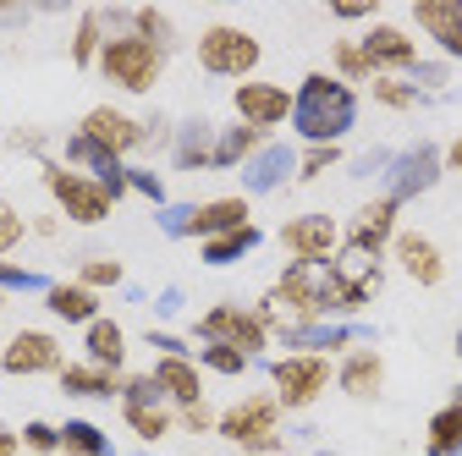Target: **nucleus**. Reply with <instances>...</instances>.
I'll use <instances>...</instances> for the list:
<instances>
[{
    "label": "nucleus",
    "mask_w": 462,
    "mask_h": 456,
    "mask_svg": "<svg viewBox=\"0 0 462 456\" xmlns=\"http://www.w3.org/2000/svg\"><path fill=\"white\" fill-rule=\"evenodd\" d=\"M83 138H94L99 149H110L116 160L122 154H133V149H143V122L138 116H127V110H116V105H94L88 116H83V127H78Z\"/></svg>",
    "instance_id": "17"
},
{
    "label": "nucleus",
    "mask_w": 462,
    "mask_h": 456,
    "mask_svg": "<svg viewBox=\"0 0 462 456\" xmlns=\"http://www.w3.org/2000/svg\"><path fill=\"white\" fill-rule=\"evenodd\" d=\"M55 379H61L67 396H88V402H116L122 396V374H110L99 363H67Z\"/></svg>",
    "instance_id": "28"
},
{
    "label": "nucleus",
    "mask_w": 462,
    "mask_h": 456,
    "mask_svg": "<svg viewBox=\"0 0 462 456\" xmlns=\"http://www.w3.org/2000/svg\"><path fill=\"white\" fill-rule=\"evenodd\" d=\"M457 352H462V330H457Z\"/></svg>",
    "instance_id": "57"
},
{
    "label": "nucleus",
    "mask_w": 462,
    "mask_h": 456,
    "mask_svg": "<svg viewBox=\"0 0 462 456\" xmlns=\"http://www.w3.org/2000/svg\"><path fill=\"white\" fill-rule=\"evenodd\" d=\"M358 127V88H346L336 72H309L292 94V132L309 149L341 143Z\"/></svg>",
    "instance_id": "1"
},
{
    "label": "nucleus",
    "mask_w": 462,
    "mask_h": 456,
    "mask_svg": "<svg viewBox=\"0 0 462 456\" xmlns=\"http://www.w3.org/2000/svg\"><path fill=\"white\" fill-rule=\"evenodd\" d=\"M28 232H39V237H55V232H61V220H55V214H39V220L28 225Z\"/></svg>",
    "instance_id": "52"
},
{
    "label": "nucleus",
    "mask_w": 462,
    "mask_h": 456,
    "mask_svg": "<svg viewBox=\"0 0 462 456\" xmlns=\"http://www.w3.org/2000/svg\"><path fill=\"white\" fill-rule=\"evenodd\" d=\"M154 308H160V314L171 319V314H177V308H182V292H177V287H171V292H160V303H154Z\"/></svg>",
    "instance_id": "51"
},
{
    "label": "nucleus",
    "mask_w": 462,
    "mask_h": 456,
    "mask_svg": "<svg viewBox=\"0 0 462 456\" xmlns=\"http://www.w3.org/2000/svg\"><path fill=\"white\" fill-rule=\"evenodd\" d=\"M259 55H264V44H259L248 28L215 23V28L199 33V67H204L209 78H237V83H248V72L259 67Z\"/></svg>",
    "instance_id": "6"
},
{
    "label": "nucleus",
    "mask_w": 462,
    "mask_h": 456,
    "mask_svg": "<svg viewBox=\"0 0 462 456\" xmlns=\"http://www.w3.org/2000/svg\"><path fill=\"white\" fill-rule=\"evenodd\" d=\"M292 177H298V149H292V143H264V149L243 165V187L259 193V198H264V193H281Z\"/></svg>",
    "instance_id": "19"
},
{
    "label": "nucleus",
    "mask_w": 462,
    "mask_h": 456,
    "mask_svg": "<svg viewBox=\"0 0 462 456\" xmlns=\"http://www.w3.org/2000/svg\"><path fill=\"white\" fill-rule=\"evenodd\" d=\"M122 418L143 445H160L171 434V424H177V413H171V402L160 396L154 374H127L122 379Z\"/></svg>",
    "instance_id": "9"
},
{
    "label": "nucleus",
    "mask_w": 462,
    "mask_h": 456,
    "mask_svg": "<svg viewBox=\"0 0 462 456\" xmlns=\"http://www.w3.org/2000/svg\"><path fill=\"white\" fill-rule=\"evenodd\" d=\"M122 280H127V269L116 264V259H83V264H78V287H88V292L122 287Z\"/></svg>",
    "instance_id": "38"
},
{
    "label": "nucleus",
    "mask_w": 462,
    "mask_h": 456,
    "mask_svg": "<svg viewBox=\"0 0 462 456\" xmlns=\"http://www.w3.org/2000/svg\"><path fill=\"white\" fill-rule=\"evenodd\" d=\"M61 456H116V451H110V440H105L99 424L67 418V424H61Z\"/></svg>",
    "instance_id": "32"
},
{
    "label": "nucleus",
    "mask_w": 462,
    "mask_h": 456,
    "mask_svg": "<svg viewBox=\"0 0 462 456\" xmlns=\"http://www.w3.org/2000/svg\"><path fill=\"white\" fill-rule=\"evenodd\" d=\"M440 149L435 143H413V149H402V154H391V165H385V198L391 204H408V198H424L435 182H440Z\"/></svg>",
    "instance_id": "10"
},
{
    "label": "nucleus",
    "mask_w": 462,
    "mask_h": 456,
    "mask_svg": "<svg viewBox=\"0 0 462 456\" xmlns=\"http://www.w3.org/2000/svg\"><path fill=\"white\" fill-rule=\"evenodd\" d=\"M23 17H28V12H6V6H0V28H17Z\"/></svg>",
    "instance_id": "55"
},
{
    "label": "nucleus",
    "mask_w": 462,
    "mask_h": 456,
    "mask_svg": "<svg viewBox=\"0 0 462 456\" xmlns=\"http://www.w3.org/2000/svg\"><path fill=\"white\" fill-rule=\"evenodd\" d=\"M451 402H462V385H457V390H451Z\"/></svg>",
    "instance_id": "56"
},
{
    "label": "nucleus",
    "mask_w": 462,
    "mask_h": 456,
    "mask_svg": "<svg viewBox=\"0 0 462 456\" xmlns=\"http://www.w3.org/2000/svg\"><path fill=\"white\" fill-rule=\"evenodd\" d=\"M330 12L341 23H353V17H374V0H330Z\"/></svg>",
    "instance_id": "48"
},
{
    "label": "nucleus",
    "mask_w": 462,
    "mask_h": 456,
    "mask_svg": "<svg viewBox=\"0 0 462 456\" xmlns=\"http://www.w3.org/2000/svg\"><path fill=\"white\" fill-rule=\"evenodd\" d=\"M275 424H281V402H275V396H243V402H231L215 418L220 440H231V445L248 451V456H275L281 451Z\"/></svg>",
    "instance_id": "5"
},
{
    "label": "nucleus",
    "mask_w": 462,
    "mask_h": 456,
    "mask_svg": "<svg viewBox=\"0 0 462 456\" xmlns=\"http://www.w3.org/2000/svg\"><path fill=\"white\" fill-rule=\"evenodd\" d=\"M0 308H6V292H0Z\"/></svg>",
    "instance_id": "58"
},
{
    "label": "nucleus",
    "mask_w": 462,
    "mask_h": 456,
    "mask_svg": "<svg viewBox=\"0 0 462 456\" xmlns=\"http://www.w3.org/2000/svg\"><path fill=\"white\" fill-rule=\"evenodd\" d=\"M154 220H160L165 237H188V232H193V204H165Z\"/></svg>",
    "instance_id": "44"
},
{
    "label": "nucleus",
    "mask_w": 462,
    "mask_h": 456,
    "mask_svg": "<svg viewBox=\"0 0 462 456\" xmlns=\"http://www.w3.org/2000/svg\"><path fill=\"white\" fill-rule=\"evenodd\" d=\"M358 44L369 55L374 78H396V72H413L419 67V44L408 39V28H396V23H374Z\"/></svg>",
    "instance_id": "14"
},
{
    "label": "nucleus",
    "mask_w": 462,
    "mask_h": 456,
    "mask_svg": "<svg viewBox=\"0 0 462 456\" xmlns=\"http://www.w3.org/2000/svg\"><path fill=\"white\" fill-rule=\"evenodd\" d=\"M237 225H248V193H226V198L193 204V232H188V237L209 242V237H226V232H237Z\"/></svg>",
    "instance_id": "24"
},
{
    "label": "nucleus",
    "mask_w": 462,
    "mask_h": 456,
    "mask_svg": "<svg viewBox=\"0 0 462 456\" xmlns=\"http://www.w3.org/2000/svg\"><path fill=\"white\" fill-rule=\"evenodd\" d=\"M446 78H451V67L446 61H419L413 72H408V83L424 94V88H446Z\"/></svg>",
    "instance_id": "45"
},
{
    "label": "nucleus",
    "mask_w": 462,
    "mask_h": 456,
    "mask_svg": "<svg viewBox=\"0 0 462 456\" xmlns=\"http://www.w3.org/2000/svg\"><path fill=\"white\" fill-rule=\"evenodd\" d=\"M127 193H143L154 209H165V182L160 170H143V165H127Z\"/></svg>",
    "instance_id": "42"
},
{
    "label": "nucleus",
    "mask_w": 462,
    "mask_h": 456,
    "mask_svg": "<svg viewBox=\"0 0 462 456\" xmlns=\"http://www.w3.org/2000/svg\"><path fill=\"white\" fill-rule=\"evenodd\" d=\"M28 237V220L17 214V204H6V198H0V259H6L17 242Z\"/></svg>",
    "instance_id": "43"
},
{
    "label": "nucleus",
    "mask_w": 462,
    "mask_h": 456,
    "mask_svg": "<svg viewBox=\"0 0 462 456\" xmlns=\"http://www.w3.org/2000/svg\"><path fill=\"white\" fill-rule=\"evenodd\" d=\"M55 280H44L39 269H23V264H6L0 259V292H50Z\"/></svg>",
    "instance_id": "40"
},
{
    "label": "nucleus",
    "mask_w": 462,
    "mask_h": 456,
    "mask_svg": "<svg viewBox=\"0 0 462 456\" xmlns=\"http://www.w3.org/2000/svg\"><path fill=\"white\" fill-rule=\"evenodd\" d=\"M330 379H336L330 358H314V352H286L281 363H270V385H275L270 396L281 402V413H286V407H292V413L314 407Z\"/></svg>",
    "instance_id": "7"
},
{
    "label": "nucleus",
    "mask_w": 462,
    "mask_h": 456,
    "mask_svg": "<svg viewBox=\"0 0 462 456\" xmlns=\"http://www.w3.org/2000/svg\"><path fill=\"white\" fill-rule=\"evenodd\" d=\"M193 363H204L209 374H226V379H237V374H248V363H254V358H243L237 347H220V341H204Z\"/></svg>",
    "instance_id": "35"
},
{
    "label": "nucleus",
    "mask_w": 462,
    "mask_h": 456,
    "mask_svg": "<svg viewBox=\"0 0 462 456\" xmlns=\"http://www.w3.org/2000/svg\"><path fill=\"white\" fill-rule=\"evenodd\" d=\"M177 424H182L188 434H209V429H215V413L199 402V407H182V413H177Z\"/></svg>",
    "instance_id": "47"
},
{
    "label": "nucleus",
    "mask_w": 462,
    "mask_h": 456,
    "mask_svg": "<svg viewBox=\"0 0 462 456\" xmlns=\"http://www.w3.org/2000/svg\"><path fill=\"white\" fill-rule=\"evenodd\" d=\"M12 149H23V154H39V149H44V132H33V127H17V132H12Z\"/></svg>",
    "instance_id": "49"
},
{
    "label": "nucleus",
    "mask_w": 462,
    "mask_h": 456,
    "mask_svg": "<svg viewBox=\"0 0 462 456\" xmlns=\"http://www.w3.org/2000/svg\"><path fill=\"white\" fill-rule=\"evenodd\" d=\"M385 165H391V149H369L353 170H358V177H369V170H385Z\"/></svg>",
    "instance_id": "50"
},
{
    "label": "nucleus",
    "mask_w": 462,
    "mask_h": 456,
    "mask_svg": "<svg viewBox=\"0 0 462 456\" xmlns=\"http://www.w3.org/2000/svg\"><path fill=\"white\" fill-rule=\"evenodd\" d=\"M281 248L292 259H336L341 248V225L330 214H292L281 225Z\"/></svg>",
    "instance_id": "16"
},
{
    "label": "nucleus",
    "mask_w": 462,
    "mask_h": 456,
    "mask_svg": "<svg viewBox=\"0 0 462 456\" xmlns=\"http://www.w3.org/2000/svg\"><path fill=\"white\" fill-rule=\"evenodd\" d=\"M215 132L220 127H209L204 116L182 122L177 132H171V165H177V170H204L209 165V149H215Z\"/></svg>",
    "instance_id": "26"
},
{
    "label": "nucleus",
    "mask_w": 462,
    "mask_h": 456,
    "mask_svg": "<svg viewBox=\"0 0 462 456\" xmlns=\"http://www.w3.org/2000/svg\"><path fill=\"white\" fill-rule=\"evenodd\" d=\"M44 308L61 319V324H94L99 319V292H88V287H78V280H55V287L44 292Z\"/></svg>",
    "instance_id": "25"
},
{
    "label": "nucleus",
    "mask_w": 462,
    "mask_h": 456,
    "mask_svg": "<svg viewBox=\"0 0 462 456\" xmlns=\"http://www.w3.org/2000/svg\"><path fill=\"white\" fill-rule=\"evenodd\" d=\"M83 352H88V363H99V369H110V374H122V363H127V330L99 314V319L83 330Z\"/></svg>",
    "instance_id": "27"
},
{
    "label": "nucleus",
    "mask_w": 462,
    "mask_h": 456,
    "mask_svg": "<svg viewBox=\"0 0 462 456\" xmlns=\"http://www.w3.org/2000/svg\"><path fill=\"white\" fill-rule=\"evenodd\" d=\"M99 50H105L99 12H83L78 28H72V67H99Z\"/></svg>",
    "instance_id": "34"
},
{
    "label": "nucleus",
    "mask_w": 462,
    "mask_h": 456,
    "mask_svg": "<svg viewBox=\"0 0 462 456\" xmlns=\"http://www.w3.org/2000/svg\"><path fill=\"white\" fill-rule=\"evenodd\" d=\"M396 214H402V204H391L385 193L369 198L353 220H346L341 242H346V248H364V253H385V248L396 242Z\"/></svg>",
    "instance_id": "15"
},
{
    "label": "nucleus",
    "mask_w": 462,
    "mask_h": 456,
    "mask_svg": "<svg viewBox=\"0 0 462 456\" xmlns=\"http://www.w3.org/2000/svg\"><path fill=\"white\" fill-rule=\"evenodd\" d=\"M17 451H23V440H17L6 424H0V456H17Z\"/></svg>",
    "instance_id": "53"
},
{
    "label": "nucleus",
    "mask_w": 462,
    "mask_h": 456,
    "mask_svg": "<svg viewBox=\"0 0 462 456\" xmlns=\"http://www.w3.org/2000/svg\"><path fill=\"white\" fill-rule=\"evenodd\" d=\"M369 94H374V105H385V110H413V105L424 99L408 78H374V83H369Z\"/></svg>",
    "instance_id": "37"
},
{
    "label": "nucleus",
    "mask_w": 462,
    "mask_h": 456,
    "mask_svg": "<svg viewBox=\"0 0 462 456\" xmlns=\"http://www.w3.org/2000/svg\"><path fill=\"white\" fill-rule=\"evenodd\" d=\"M424 451H430V456H462V402H446V407L430 418Z\"/></svg>",
    "instance_id": "30"
},
{
    "label": "nucleus",
    "mask_w": 462,
    "mask_h": 456,
    "mask_svg": "<svg viewBox=\"0 0 462 456\" xmlns=\"http://www.w3.org/2000/svg\"><path fill=\"white\" fill-rule=\"evenodd\" d=\"M193 335H199V341H220V347H237L243 358H259V352L270 347L264 319H259L254 308H237V303H215V308H204L199 324H193Z\"/></svg>",
    "instance_id": "8"
},
{
    "label": "nucleus",
    "mask_w": 462,
    "mask_h": 456,
    "mask_svg": "<svg viewBox=\"0 0 462 456\" xmlns=\"http://www.w3.org/2000/svg\"><path fill=\"white\" fill-rule=\"evenodd\" d=\"M413 23L451 55V61H462V0H413Z\"/></svg>",
    "instance_id": "21"
},
{
    "label": "nucleus",
    "mask_w": 462,
    "mask_h": 456,
    "mask_svg": "<svg viewBox=\"0 0 462 456\" xmlns=\"http://www.w3.org/2000/svg\"><path fill=\"white\" fill-rule=\"evenodd\" d=\"M149 347H154L160 358H193V352H188V341H182V335H171V330H149Z\"/></svg>",
    "instance_id": "46"
},
{
    "label": "nucleus",
    "mask_w": 462,
    "mask_h": 456,
    "mask_svg": "<svg viewBox=\"0 0 462 456\" xmlns=\"http://www.w3.org/2000/svg\"><path fill=\"white\" fill-rule=\"evenodd\" d=\"M149 374H154L160 396H165V402L177 407V413L204 402V374H199V363H193V358H160Z\"/></svg>",
    "instance_id": "22"
},
{
    "label": "nucleus",
    "mask_w": 462,
    "mask_h": 456,
    "mask_svg": "<svg viewBox=\"0 0 462 456\" xmlns=\"http://www.w3.org/2000/svg\"><path fill=\"white\" fill-rule=\"evenodd\" d=\"M440 160H446V165H451V170H462V138H457V143H451V149H446V154H440Z\"/></svg>",
    "instance_id": "54"
},
{
    "label": "nucleus",
    "mask_w": 462,
    "mask_h": 456,
    "mask_svg": "<svg viewBox=\"0 0 462 456\" xmlns=\"http://www.w3.org/2000/svg\"><path fill=\"white\" fill-rule=\"evenodd\" d=\"M264 149V132H254V127H243V122H231V127H220L215 132V149H209V170H231V165H248L254 154Z\"/></svg>",
    "instance_id": "29"
},
{
    "label": "nucleus",
    "mask_w": 462,
    "mask_h": 456,
    "mask_svg": "<svg viewBox=\"0 0 462 456\" xmlns=\"http://www.w3.org/2000/svg\"><path fill=\"white\" fill-rule=\"evenodd\" d=\"M396 264H402V275H413L419 287H440L446 280V259H440V248L424 237V232H396Z\"/></svg>",
    "instance_id": "23"
},
{
    "label": "nucleus",
    "mask_w": 462,
    "mask_h": 456,
    "mask_svg": "<svg viewBox=\"0 0 462 456\" xmlns=\"http://www.w3.org/2000/svg\"><path fill=\"white\" fill-rule=\"evenodd\" d=\"M231 105H237V122L254 127V132H275L281 122H292V94H286L281 83H264V78L237 83Z\"/></svg>",
    "instance_id": "11"
},
{
    "label": "nucleus",
    "mask_w": 462,
    "mask_h": 456,
    "mask_svg": "<svg viewBox=\"0 0 462 456\" xmlns=\"http://www.w3.org/2000/svg\"><path fill=\"white\" fill-rule=\"evenodd\" d=\"M17 440H23V451H33V456H55V451H61V429H55V424H23L17 429Z\"/></svg>",
    "instance_id": "41"
},
{
    "label": "nucleus",
    "mask_w": 462,
    "mask_h": 456,
    "mask_svg": "<svg viewBox=\"0 0 462 456\" xmlns=\"http://www.w3.org/2000/svg\"><path fill=\"white\" fill-rule=\"evenodd\" d=\"M358 335V324H341V319H314V324H292V330H281V347L286 352H314V358H330V352H346Z\"/></svg>",
    "instance_id": "18"
},
{
    "label": "nucleus",
    "mask_w": 462,
    "mask_h": 456,
    "mask_svg": "<svg viewBox=\"0 0 462 456\" xmlns=\"http://www.w3.org/2000/svg\"><path fill=\"white\" fill-rule=\"evenodd\" d=\"M160 72H165V50H154V44L138 39V33H116V39H105V50H99V78H105L110 88L149 94V88L160 83Z\"/></svg>",
    "instance_id": "3"
},
{
    "label": "nucleus",
    "mask_w": 462,
    "mask_h": 456,
    "mask_svg": "<svg viewBox=\"0 0 462 456\" xmlns=\"http://www.w3.org/2000/svg\"><path fill=\"white\" fill-rule=\"evenodd\" d=\"M336 385H341V396H353V402H374L385 390V358L374 347H353L336 363Z\"/></svg>",
    "instance_id": "20"
},
{
    "label": "nucleus",
    "mask_w": 462,
    "mask_h": 456,
    "mask_svg": "<svg viewBox=\"0 0 462 456\" xmlns=\"http://www.w3.org/2000/svg\"><path fill=\"white\" fill-rule=\"evenodd\" d=\"M133 33H138V39H149V44H154V50H165V55H171V44H177V28H171V17H165V12H154V6H138V12H133Z\"/></svg>",
    "instance_id": "36"
},
{
    "label": "nucleus",
    "mask_w": 462,
    "mask_h": 456,
    "mask_svg": "<svg viewBox=\"0 0 462 456\" xmlns=\"http://www.w3.org/2000/svg\"><path fill=\"white\" fill-rule=\"evenodd\" d=\"M39 177H44L55 209H61L72 225H105V220H110L116 198H110L94 177H83V170H72V165H61V160H44V165H39Z\"/></svg>",
    "instance_id": "4"
},
{
    "label": "nucleus",
    "mask_w": 462,
    "mask_h": 456,
    "mask_svg": "<svg viewBox=\"0 0 462 456\" xmlns=\"http://www.w3.org/2000/svg\"><path fill=\"white\" fill-rule=\"evenodd\" d=\"M330 61H336V78H341L346 88H353V83H374V67H369V55H364L358 39H336Z\"/></svg>",
    "instance_id": "33"
},
{
    "label": "nucleus",
    "mask_w": 462,
    "mask_h": 456,
    "mask_svg": "<svg viewBox=\"0 0 462 456\" xmlns=\"http://www.w3.org/2000/svg\"><path fill=\"white\" fill-rule=\"evenodd\" d=\"M0 369L12 379H28V374H61L67 358H61V341L50 330H17L6 341V352H0Z\"/></svg>",
    "instance_id": "12"
},
{
    "label": "nucleus",
    "mask_w": 462,
    "mask_h": 456,
    "mask_svg": "<svg viewBox=\"0 0 462 456\" xmlns=\"http://www.w3.org/2000/svg\"><path fill=\"white\" fill-rule=\"evenodd\" d=\"M259 242H264V232L248 220V225H237V232H226V237H209V242H204V264H237V259H248Z\"/></svg>",
    "instance_id": "31"
},
{
    "label": "nucleus",
    "mask_w": 462,
    "mask_h": 456,
    "mask_svg": "<svg viewBox=\"0 0 462 456\" xmlns=\"http://www.w3.org/2000/svg\"><path fill=\"white\" fill-rule=\"evenodd\" d=\"M330 165H341V143H325V149H303V154H298V182H319Z\"/></svg>",
    "instance_id": "39"
},
{
    "label": "nucleus",
    "mask_w": 462,
    "mask_h": 456,
    "mask_svg": "<svg viewBox=\"0 0 462 456\" xmlns=\"http://www.w3.org/2000/svg\"><path fill=\"white\" fill-rule=\"evenodd\" d=\"M275 292H281L286 303H292L303 319H325V314H358V308H369V297L346 287V280L336 275V264H330V259H292V264L281 269Z\"/></svg>",
    "instance_id": "2"
},
{
    "label": "nucleus",
    "mask_w": 462,
    "mask_h": 456,
    "mask_svg": "<svg viewBox=\"0 0 462 456\" xmlns=\"http://www.w3.org/2000/svg\"><path fill=\"white\" fill-rule=\"evenodd\" d=\"M61 165H72V170H83V177H94L110 198H127V165L116 160L110 149H99L94 138H83V132H72L67 143H61Z\"/></svg>",
    "instance_id": "13"
}]
</instances>
